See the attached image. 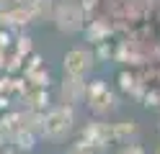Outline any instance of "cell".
<instances>
[{
  "instance_id": "14",
  "label": "cell",
  "mask_w": 160,
  "mask_h": 154,
  "mask_svg": "<svg viewBox=\"0 0 160 154\" xmlns=\"http://www.w3.org/2000/svg\"><path fill=\"white\" fill-rule=\"evenodd\" d=\"M8 8H13V0H0V10H8Z\"/></svg>"
},
{
  "instance_id": "11",
  "label": "cell",
  "mask_w": 160,
  "mask_h": 154,
  "mask_svg": "<svg viewBox=\"0 0 160 154\" xmlns=\"http://www.w3.org/2000/svg\"><path fill=\"white\" fill-rule=\"evenodd\" d=\"M67 154H96V152H93L91 147H88V144H85V141H75V144H72V147H70V149H67Z\"/></svg>"
},
{
  "instance_id": "4",
  "label": "cell",
  "mask_w": 160,
  "mask_h": 154,
  "mask_svg": "<svg viewBox=\"0 0 160 154\" xmlns=\"http://www.w3.org/2000/svg\"><path fill=\"white\" fill-rule=\"evenodd\" d=\"M96 64V54L88 49H70L62 57V69L70 77H85Z\"/></svg>"
},
{
  "instance_id": "8",
  "label": "cell",
  "mask_w": 160,
  "mask_h": 154,
  "mask_svg": "<svg viewBox=\"0 0 160 154\" xmlns=\"http://www.w3.org/2000/svg\"><path fill=\"white\" fill-rule=\"evenodd\" d=\"M119 87L124 92H132V95H142V85H139V80L132 72H122V75H119Z\"/></svg>"
},
{
  "instance_id": "3",
  "label": "cell",
  "mask_w": 160,
  "mask_h": 154,
  "mask_svg": "<svg viewBox=\"0 0 160 154\" xmlns=\"http://www.w3.org/2000/svg\"><path fill=\"white\" fill-rule=\"evenodd\" d=\"M85 100H88V108L93 113H98V116L116 108V98L103 80H93L91 85H85Z\"/></svg>"
},
{
  "instance_id": "7",
  "label": "cell",
  "mask_w": 160,
  "mask_h": 154,
  "mask_svg": "<svg viewBox=\"0 0 160 154\" xmlns=\"http://www.w3.org/2000/svg\"><path fill=\"white\" fill-rule=\"evenodd\" d=\"M114 133V141H127V139H134L137 136V123L134 121H122V123H114L111 126Z\"/></svg>"
},
{
  "instance_id": "2",
  "label": "cell",
  "mask_w": 160,
  "mask_h": 154,
  "mask_svg": "<svg viewBox=\"0 0 160 154\" xmlns=\"http://www.w3.org/2000/svg\"><path fill=\"white\" fill-rule=\"evenodd\" d=\"M54 26L62 31V34H78L80 28L85 26V16H83V8L72 0H65L59 3L54 10Z\"/></svg>"
},
{
  "instance_id": "6",
  "label": "cell",
  "mask_w": 160,
  "mask_h": 154,
  "mask_svg": "<svg viewBox=\"0 0 160 154\" xmlns=\"http://www.w3.org/2000/svg\"><path fill=\"white\" fill-rule=\"evenodd\" d=\"M85 85L88 82L83 77L65 75L62 85H59V100H62V105H78L80 100H85Z\"/></svg>"
},
{
  "instance_id": "9",
  "label": "cell",
  "mask_w": 160,
  "mask_h": 154,
  "mask_svg": "<svg viewBox=\"0 0 160 154\" xmlns=\"http://www.w3.org/2000/svg\"><path fill=\"white\" fill-rule=\"evenodd\" d=\"M13 141H16V147L21 149V152H31V149L36 147V133L21 128V131H16V133H13Z\"/></svg>"
},
{
  "instance_id": "1",
  "label": "cell",
  "mask_w": 160,
  "mask_h": 154,
  "mask_svg": "<svg viewBox=\"0 0 160 154\" xmlns=\"http://www.w3.org/2000/svg\"><path fill=\"white\" fill-rule=\"evenodd\" d=\"M75 126V108L72 105H54L42 118V136L49 141H62Z\"/></svg>"
},
{
  "instance_id": "13",
  "label": "cell",
  "mask_w": 160,
  "mask_h": 154,
  "mask_svg": "<svg viewBox=\"0 0 160 154\" xmlns=\"http://www.w3.org/2000/svg\"><path fill=\"white\" fill-rule=\"evenodd\" d=\"M18 41H21V44H18V49H21V54H23V51H31V39H18Z\"/></svg>"
},
{
  "instance_id": "10",
  "label": "cell",
  "mask_w": 160,
  "mask_h": 154,
  "mask_svg": "<svg viewBox=\"0 0 160 154\" xmlns=\"http://www.w3.org/2000/svg\"><path fill=\"white\" fill-rule=\"evenodd\" d=\"M28 100H31V110H39V108H47V105H49L47 90H34V92H28Z\"/></svg>"
},
{
  "instance_id": "12",
  "label": "cell",
  "mask_w": 160,
  "mask_h": 154,
  "mask_svg": "<svg viewBox=\"0 0 160 154\" xmlns=\"http://www.w3.org/2000/svg\"><path fill=\"white\" fill-rule=\"evenodd\" d=\"M122 154H145V149H142V147H137V144H129V147H127Z\"/></svg>"
},
{
  "instance_id": "5",
  "label": "cell",
  "mask_w": 160,
  "mask_h": 154,
  "mask_svg": "<svg viewBox=\"0 0 160 154\" xmlns=\"http://www.w3.org/2000/svg\"><path fill=\"white\" fill-rule=\"evenodd\" d=\"M80 141H85L93 152H103V149L111 147V141H114L111 126L103 123V121H91V123L83 128V139H80Z\"/></svg>"
}]
</instances>
